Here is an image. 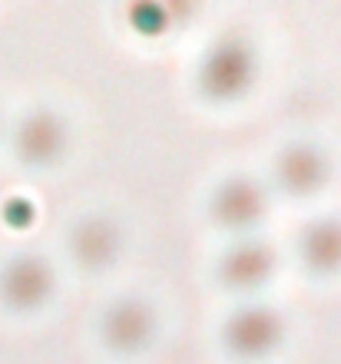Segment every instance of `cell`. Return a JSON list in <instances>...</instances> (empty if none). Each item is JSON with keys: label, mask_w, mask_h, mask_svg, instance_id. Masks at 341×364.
<instances>
[{"label": "cell", "mask_w": 341, "mask_h": 364, "mask_svg": "<svg viewBox=\"0 0 341 364\" xmlns=\"http://www.w3.org/2000/svg\"><path fill=\"white\" fill-rule=\"evenodd\" d=\"M226 202L232 205V212H229L232 222H246L252 215H258V192L252 186H229Z\"/></svg>", "instance_id": "3957f363"}, {"label": "cell", "mask_w": 341, "mask_h": 364, "mask_svg": "<svg viewBox=\"0 0 341 364\" xmlns=\"http://www.w3.org/2000/svg\"><path fill=\"white\" fill-rule=\"evenodd\" d=\"M308 252H312V259L325 262V265L338 262L341 259V229H335V225L315 229L312 239H308Z\"/></svg>", "instance_id": "7a4b0ae2"}, {"label": "cell", "mask_w": 341, "mask_h": 364, "mask_svg": "<svg viewBox=\"0 0 341 364\" xmlns=\"http://www.w3.org/2000/svg\"><path fill=\"white\" fill-rule=\"evenodd\" d=\"M268 269V255L262 249H238L232 259H229V278L238 282V285H246V282H258V278L266 275Z\"/></svg>", "instance_id": "6da1fadb"}]
</instances>
